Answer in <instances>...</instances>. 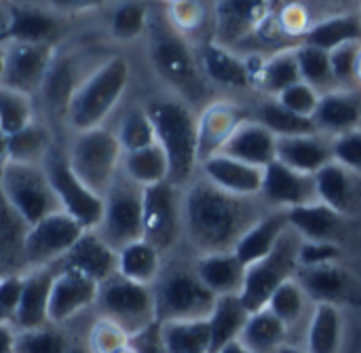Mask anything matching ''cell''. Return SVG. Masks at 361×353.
Masks as SVG:
<instances>
[{"label":"cell","instance_id":"50","mask_svg":"<svg viewBox=\"0 0 361 353\" xmlns=\"http://www.w3.org/2000/svg\"><path fill=\"white\" fill-rule=\"evenodd\" d=\"M131 345V337L110 320L99 318L89 335V349L93 353H118Z\"/></svg>","mask_w":361,"mask_h":353},{"label":"cell","instance_id":"14","mask_svg":"<svg viewBox=\"0 0 361 353\" xmlns=\"http://www.w3.org/2000/svg\"><path fill=\"white\" fill-rule=\"evenodd\" d=\"M85 235V229L66 212H55L30 227L25 239V265L47 269L57 265Z\"/></svg>","mask_w":361,"mask_h":353},{"label":"cell","instance_id":"52","mask_svg":"<svg viewBox=\"0 0 361 353\" xmlns=\"http://www.w3.org/2000/svg\"><path fill=\"white\" fill-rule=\"evenodd\" d=\"M332 157L351 172H361V129L341 133L332 142Z\"/></svg>","mask_w":361,"mask_h":353},{"label":"cell","instance_id":"47","mask_svg":"<svg viewBox=\"0 0 361 353\" xmlns=\"http://www.w3.org/2000/svg\"><path fill=\"white\" fill-rule=\"evenodd\" d=\"M296 51H298V64H300V74L305 83H309L315 89L330 87L332 83H336L334 72H332L330 51H324L311 44H300L296 47Z\"/></svg>","mask_w":361,"mask_h":353},{"label":"cell","instance_id":"4","mask_svg":"<svg viewBox=\"0 0 361 353\" xmlns=\"http://www.w3.org/2000/svg\"><path fill=\"white\" fill-rule=\"evenodd\" d=\"M152 290L159 324L209 320L218 303V297L199 280L195 267L169 269L167 273L159 275Z\"/></svg>","mask_w":361,"mask_h":353},{"label":"cell","instance_id":"56","mask_svg":"<svg viewBox=\"0 0 361 353\" xmlns=\"http://www.w3.org/2000/svg\"><path fill=\"white\" fill-rule=\"evenodd\" d=\"M171 8V19L180 25V28H195L199 21H201V4L197 2H171L169 4Z\"/></svg>","mask_w":361,"mask_h":353},{"label":"cell","instance_id":"49","mask_svg":"<svg viewBox=\"0 0 361 353\" xmlns=\"http://www.w3.org/2000/svg\"><path fill=\"white\" fill-rule=\"evenodd\" d=\"M146 19H148V13L142 2H125L114 11L110 28L118 40H133L144 32Z\"/></svg>","mask_w":361,"mask_h":353},{"label":"cell","instance_id":"62","mask_svg":"<svg viewBox=\"0 0 361 353\" xmlns=\"http://www.w3.org/2000/svg\"><path fill=\"white\" fill-rule=\"evenodd\" d=\"M279 353H307V352H302V349H298V347H290V345H286V347H283Z\"/></svg>","mask_w":361,"mask_h":353},{"label":"cell","instance_id":"31","mask_svg":"<svg viewBox=\"0 0 361 353\" xmlns=\"http://www.w3.org/2000/svg\"><path fill=\"white\" fill-rule=\"evenodd\" d=\"M250 311L243 305L241 297H220L216 303V309L209 318V330H212V353H220L226 345L241 339L245 324L250 320Z\"/></svg>","mask_w":361,"mask_h":353},{"label":"cell","instance_id":"15","mask_svg":"<svg viewBox=\"0 0 361 353\" xmlns=\"http://www.w3.org/2000/svg\"><path fill=\"white\" fill-rule=\"evenodd\" d=\"M59 271L80 273L99 286L118 273V252L95 231H85L76 246L57 263Z\"/></svg>","mask_w":361,"mask_h":353},{"label":"cell","instance_id":"34","mask_svg":"<svg viewBox=\"0 0 361 353\" xmlns=\"http://www.w3.org/2000/svg\"><path fill=\"white\" fill-rule=\"evenodd\" d=\"M2 163H27V165H42L47 155L51 152V133L47 127L34 123L27 129L2 138Z\"/></svg>","mask_w":361,"mask_h":353},{"label":"cell","instance_id":"33","mask_svg":"<svg viewBox=\"0 0 361 353\" xmlns=\"http://www.w3.org/2000/svg\"><path fill=\"white\" fill-rule=\"evenodd\" d=\"M201 68L203 72L220 85L226 87H247L252 80L247 61L239 59L235 53L228 51V47H222L218 42H209L201 51Z\"/></svg>","mask_w":361,"mask_h":353},{"label":"cell","instance_id":"59","mask_svg":"<svg viewBox=\"0 0 361 353\" xmlns=\"http://www.w3.org/2000/svg\"><path fill=\"white\" fill-rule=\"evenodd\" d=\"M17 345V328L8 322H2L0 326V353H15Z\"/></svg>","mask_w":361,"mask_h":353},{"label":"cell","instance_id":"39","mask_svg":"<svg viewBox=\"0 0 361 353\" xmlns=\"http://www.w3.org/2000/svg\"><path fill=\"white\" fill-rule=\"evenodd\" d=\"M315 186L319 201H324L326 205L334 208L341 214L351 210L355 201V180L351 169L332 161L315 174Z\"/></svg>","mask_w":361,"mask_h":353},{"label":"cell","instance_id":"54","mask_svg":"<svg viewBox=\"0 0 361 353\" xmlns=\"http://www.w3.org/2000/svg\"><path fill=\"white\" fill-rule=\"evenodd\" d=\"M361 42H349L334 51H330L332 57V72L336 83H351L357 78V66H360Z\"/></svg>","mask_w":361,"mask_h":353},{"label":"cell","instance_id":"40","mask_svg":"<svg viewBox=\"0 0 361 353\" xmlns=\"http://www.w3.org/2000/svg\"><path fill=\"white\" fill-rule=\"evenodd\" d=\"M123 174L142 189L157 186L169 182V159L159 144L137 152H127L123 157Z\"/></svg>","mask_w":361,"mask_h":353},{"label":"cell","instance_id":"23","mask_svg":"<svg viewBox=\"0 0 361 353\" xmlns=\"http://www.w3.org/2000/svg\"><path fill=\"white\" fill-rule=\"evenodd\" d=\"M59 34L57 19L40 8L15 6L8 15H2V44L4 42H32L51 44Z\"/></svg>","mask_w":361,"mask_h":353},{"label":"cell","instance_id":"55","mask_svg":"<svg viewBox=\"0 0 361 353\" xmlns=\"http://www.w3.org/2000/svg\"><path fill=\"white\" fill-rule=\"evenodd\" d=\"M341 258V248L332 241H305L300 246L298 263L300 269L307 267H319V265H332Z\"/></svg>","mask_w":361,"mask_h":353},{"label":"cell","instance_id":"46","mask_svg":"<svg viewBox=\"0 0 361 353\" xmlns=\"http://www.w3.org/2000/svg\"><path fill=\"white\" fill-rule=\"evenodd\" d=\"M311 299L307 297V292L302 290V286L298 284V280H290L286 282L275 294L273 299L269 301V309L288 326V330H292L294 326L300 324L302 316H305V309H307V303Z\"/></svg>","mask_w":361,"mask_h":353},{"label":"cell","instance_id":"10","mask_svg":"<svg viewBox=\"0 0 361 353\" xmlns=\"http://www.w3.org/2000/svg\"><path fill=\"white\" fill-rule=\"evenodd\" d=\"M104 220L99 235L118 252L144 239V189L125 174H118L104 197Z\"/></svg>","mask_w":361,"mask_h":353},{"label":"cell","instance_id":"37","mask_svg":"<svg viewBox=\"0 0 361 353\" xmlns=\"http://www.w3.org/2000/svg\"><path fill=\"white\" fill-rule=\"evenodd\" d=\"M159 271H161V252L146 239H140L118 250L121 277L140 286H150L152 282L159 280Z\"/></svg>","mask_w":361,"mask_h":353},{"label":"cell","instance_id":"43","mask_svg":"<svg viewBox=\"0 0 361 353\" xmlns=\"http://www.w3.org/2000/svg\"><path fill=\"white\" fill-rule=\"evenodd\" d=\"M260 123L275 133V138H296V136H317L319 129L313 119L300 116L286 106H281L277 100L269 102L260 110Z\"/></svg>","mask_w":361,"mask_h":353},{"label":"cell","instance_id":"13","mask_svg":"<svg viewBox=\"0 0 361 353\" xmlns=\"http://www.w3.org/2000/svg\"><path fill=\"white\" fill-rule=\"evenodd\" d=\"M2 47V87L15 89L30 97L32 93L42 91L44 78L55 61L53 44L4 42Z\"/></svg>","mask_w":361,"mask_h":353},{"label":"cell","instance_id":"12","mask_svg":"<svg viewBox=\"0 0 361 353\" xmlns=\"http://www.w3.org/2000/svg\"><path fill=\"white\" fill-rule=\"evenodd\" d=\"M184 227V199L178 186L163 182L144 189V239L159 252L176 246Z\"/></svg>","mask_w":361,"mask_h":353},{"label":"cell","instance_id":"28","mask_svg":"<svg viewBox=\"0 0 361 353\" xmlns=\"http://www.w3.org/2000/svg\"><path fill=\"white\" fill-rule=\"evenodd\" d=\"M313 121L319 131H328L336 136L355 131L361 123L360 95L347 93V91L324 93Z\"/></svg>","mask_w":361,"mask_h":353},{"label":"cell","instance_id":"26","mask_svg":"<svg viewBox=\"0 0 361 353\" xmlns=\"http://www.w3.org/2000/svg\"><path fill=\"white\" fill-rule=\"evenodd\" d=\"M277 161L283 165L315 176L326 165L334 161L332 144L322 140L319 136H296V138H279L277 140Z\"/></svg>","mask_w":361,"mask_h":353},{"label":"cell","instance_id":"42","mask_svg":"<svg viewBox=\"0 0 361 353\" xmlns=\"http://www.w3.org/2000/svg\"><path fill=\"white\" fill-rule=\"evenodd\" d=\"M258 80H260L264 91H269L277 97L283 91H288L290 87L298 85L302 80L300 64H298V51L296 49H283V51L275 53L271 59L264 61Z\"/></svg>","mask_w":361,"mask_h":353},{"label":"cell","instance_id":"1","mask_svg":"<svg viewBox=\"0 0 361 353\" xmlns=\"http://www.w3.org/2000/svg\"><path fill=\"white\" fill-rule=\"evenodd\" d=\"M260 218L250 197L231 195L209 180L195 182L184 195V229L201 256L235 252Z\"/></svg>","mask_w":361,"mask_h":353},{"label":"cell","instance_id":"17","mask_svg":"<svg viewBox=\"0 0 361 353\" xmlns=\"http://www.w3.org/2000/svg\"><path fill=\"white\" fill-rule=\"evenodd\" d=\"M298 284L307 292L315 305H334L338 303H355L361 301V286L351 280L341 267L332 265H319V267H307L298 269L296 273Z\"/></svg>","mask_w":361,"mask_h":353},{"label":"cell","instance_id":"57","mask_svg":"<svg viewBox=\"0 0 361 353\" xmlns=\"http://www.w3.org/2000/svg\"><path fill=\"white\" fill-rule=\"evenodd\" d=\"M281 21H283V30H286L288 34H302V36H305V34L309 32V28H307V13H305V8L298 6V4H290V6L283 11Z\"/></svg>","mask_w":361,"mask_h":353},{"label":"cell","instance_id":"61","mask_svg":"<svg viewBox=\"0 0 361 353\" xmlns=\"http://www.w3.org/2000/svg\"><path fill=\"white\" fill-rule=\"evenodd\" d=\"M68 353H93L89 347H80V345H74V347H70Z\"/></svg>","mask_w":361,"mask_h":353},{"label":"cell","instance_id":"25","mask_svg":"<svg viewBox=\"0 0 361 353\" xmlns=\"http://www.w3.org/2000/svg\"><path fill=\"white\" fill-rule=\"evenodd\" d=\"M290 229V216L288 210H277L271 214H264L245 235L243 239L237 244L235 254L237 258L245 265L252 267L258 261L267 258L277 244L281 241V237L286 235V231Z\"/></svg>","mask_w":361,"mask_h":353},{"label":"cell","instance_id":"51","mask_svg":"<svg viewBox=\"0 0 361 353\" xmlns=\"http://www.w3.org/2000/svg\"><path fill=\"white\" fill-rule=\"evenodd\" d=\"M277 102L281 106H286L288 110L300 114V116H307V119H313L317 108H319V102H322V95L315 87H311L309 83L300 80L298 85L290 87L288 91H283Z\"/></svg>","mask_w":361,"mask_h":353},{"label":"cell","instance_id":"6","mask_svg":"<svg viewBox=\"0 0 361 353\" xmlns=\"http://www.w3.org/2000/svg\"><path fill=\"white\" fill-rule=\"evenodd\" d=\"M97 309L104 320L121 326L131 339L157 326V303L150 286L133 284L118 273L99 286Z\"/></svg>","mask_w":361,"mask_h":353},{"label":"cell","instance_id":"20","mask_svg":"<svg viewBox=\"0 0 361 353\" xmlns=\"http://www.w3.org/2000/svg\"><path fill=\"white\" fill-rule=\"evenodd\" d=\"M243 123L245 114L235 104H212L199 119V159L205 161L220 155Z\"/></svg>","mask_w":361,"mask_h":353},{"label":"cell","instance_id":"45","mask_svg":"<svg viewBox=\"0 0 361 353\" xmlns=\"http://www.w3.org/2000/svg\"><path fill=\"white\" fill-rule=\"evenodd\" d=\"M118 142L127 152H137V150H144L148 146H154L157 144V131H154V125L148 116L146 110L142 108H135L131 112H127L118 125Z\"/></svg>","mask_w":361,"mask_h":353},{"label":"cell","instance_id":"64","mask_svg":"<svg viewBox=\"0 0 361 353\" xmlns=\"http://www.w3.org/2000/svg\"><path fill=\"white\" fill-rule=\"evenodd\" d=\"M357 78L361 80V55H360V66H357Z\"/></svg>","mask_w":361,"mask_h":353},{"label":"cell","instance_id":"29","mask_svg":"<svg viewBox=\"0 0 361 353\" xmlns=\"http://www.w3.org/2000/svg\"><path fill=\"white\" fill-rule=\"evenodd\" d=\"M85 78H80L78 61L74 57H55V61H53L47 78H44L42 91H40L49 110L66 116L68 108H70L76 91L85 83Z\"/></svg>","mask_w":361,"mask_h":353},{"label":"cell","instance_id":"11","mask_svg":"<svg viewBox=\"0 0 361 353\" xmlns=\"http://www.w3.org/2000/svg\"><path fill=\"white\" fill-rule=\"evenodd\" d=\"M49 182L59 199L61 210L72 216L85 231H93L104 220V208L106 201L102 195L93 193L72 169L68 155H63L57 148H51L42 163Z\"/></svg>","mask_w":361,"mask_h":353},{"label":"cell","instance_id":"30","mask_svg":"<svg viewBox=\"0 0 361 353\" xmlns=\"http://www.w3.org/2000/svg\"><path fill=\"white\" fill-rule=\"evenodd\" d=\"M288 216H290V227L305 241H332V237L338 233L343 222V214L326 205L324 201L292 208L288 210Z\"/></svg>","mask_w":361,"mask_h":353},{"label":"cell","instance_id":"60","mask_svg":"<svg viewBox=\"0 0 361 353\" xmlns=\"http://www.w3.org/2000/svg\"><path fill=\"white\" fill-rule=\"evenodd\" d=\"M220 353H254V352H250L241 341H235V343H231V345H226L224 349Z\"/></svg>","mask_w":361,"mask_h":353},{"label":"cell","instance_id":"38","mask_svg":"<svg viewBox=\"0 0 361 353\" xmlns=\"http://www.w3.org/2000/svg\"><path fill=\"white\" fill-rule=\"evenodd\" d=\"M349 42H361V15H334L309 28L305 34V44L334 51Z\"/></svg>","mask_w":361,"mask_h":353},{"label":"cell","instance_id":"53","mask_svg":"<svg viewBox=\"0 0 361 353\" xmlns=\"http://www.w3.org/2000/svg\"><path fill=\"white\" fill-rule=\"evenodd\" d=\"M23 288H25V275L13 273V275H2L0 282V313H2V322L13 324L21 299H23Z\"/></svg>","mask_w":361,"mask_h":353},{"label":"cell","instance_id":"3","mask_svg":"<svg viewBox=\"0 0 361 353\" xmlns=\"http://www.w3.org/2000/svg\"><path fill=\"white\" fill-rule=\"evenodd\" d=\"M129 85V64L123 57H112L95 68L80 89L76 91L70 108L68 123L80 133L102 127L106 116L118 104Z\"/></svg>","mask_w":361,"mask_h":353},{"label":"cell","instance_id":"5","mask_svg":"<svg viewBox=\"0 0 361 353\" xmlns=\"http://www.w3.org/2000/svg\"><path fill=\"white\" fill-rule=\"evenodd\" d=\"M123 157L125 150L118 142V136L104 127L80 131L68 150V161L74 174L102 197H106V193L118 178Z\"/></svg>","mask_w":361,"mask_h":353},{"label":"cell","instance_id":"9","mask_svg":"<svg viewBox=\"0 0 361 353\" xmlns=\"http://www.w3.org/2000/svg\"><path fill=\"white\" fill-rule=\"evenodd\" d=\"M150 61L154 70L190 102H199L207 93L201 68L184 38L173 28L163 23L154 25L150 38Z\"/></svg>","mask_w":361,"mask_h":353},{"label":"cell","instance_id":"32","mask_svg":"<svg viewBox=\"0 0 361 353\" xmlns=\"http://www.w3.org/2000/svg\"><path fill=\"white\" fill-rule=\"evenodd\" d=\"M288 335V326L267 307L250 316L239 341L254 353H279L286 347Z\"/></svg>","mask_w":361,"mask_h":353},{"label":"cell","instance_id":"21","mask_svg":"<svg viewBox=\"0 0 361 353\" xmlns=\"http://www.w3.org/2000/svg\"><path fill=\"white\" fill-rule=\"evenodd\" d=\"M55 275L57 273L51 271V267L34 269L32 273L25 275L23 299H21L19 311L13 320V326L19 333L38 330V328L49 326V301H51Z\"/></svg>","mask_w":361,"mask_h":353},{"label":"cell","instance_id":"58","mask_svg":"<svg viewBox=\"0 0 361 353\" xmlns=\"http://www.w3.org/2000/svg\"><path fill=\"white\" fill-rule=\"evenodd\" d=\"M131 345L135 347L137 353H167L163 341H161V333H159V324L152 326L150 330H146L144 335L131 339Z\"/></svg>","mask_w":361,"mask_h":353},{"label":"cell","instance_id":"7","mask_svg":"<svg viewBox=\"0 0 361 353\" xmlns=\"http://www.w3.org/2000/svg\"><path fill=\"white\" fill-rule=\"evenodd\" d=\"M300 246H302V237L290 227L286 235L281 237V241L277 244V248L267 258L247 267L245 286L239 297L250 313L267 309L273 294L286 282L296 277L300 269V263H298Z\"/></svg>","mask_w":361,"mask_h":353},{"label":"cell","instance_id":"41","mask_svg":"<svg viewBox=\"0 0 361 353\" xmlns=\"http://www.w3.org/2000/svg\"><path fill=\"white\" fill-rule=\"evenodd\" d=\"M161 341L167 353H212L209 320L159 324Z\"/></svg>","mask_w":361,"mask_h":353},{"label":"cell","instance_id":"16","mask_svg":"<svg viewBox=\"0 0 361 353\" xmlns=\"http://www.w3.org/2000/svg\"><path fill=\"white\" fill-rule=\"evenodd\" d=\"M262 195L269 203L277 205L279 210H292L319 201L315 176L300 174L283 165L281 161H273L264 169Z\"/></svg>","mask_w":361,"mask_h":353},{"label":"cell","instance_id":"22","mask_svg":"<svg viewBox=\"0 0 361 353\" xmlns=\"http://www.w3.org/2000/svg\"><path fill=\"white\" fill-rule=\"evenodd\" d=\"M220 155L267 169L273 161H277V138L262 123L245 121L235 131V136L228 140V144L224 146Z\"/></svg>","mask_w":361,"mask_h":353},{"label":"cell","instance_id":"2","mask_svg":"<svg viewBox=\"0 0 361 353\" xmlns=\"http://www.w3.org/2000/svg\"><path fill=\"white\" fill-rule=\"evenodd\" d=\"M157 144L169 159V182L178 189L188 184L199 161V119L178 100H157L146 108Z\"/></svg>","mask_w":361,"mask_h":353},{"label":"cell","instance_id":"36","mask_svg":"<svg viewBox=\"0 0 361 353\" xmlns=\"http://www.w3.org/2000/svg\"><path fill=\"white\" fill-rule=\"evenodd\" d=\"M343 316L334 305H315L307 328V353H341Z\"/></svg>","mask_w":361,"mask_h":353},{"label":"cell","instance_id":"63","mask_svg":"<svg viewBox=\"0 0 361 353\" xmlns=\"http://www.w3.org/2000/svg\"><path fill=\"white\" fill-rule=\"evenodd\" d=\"M118 353H137V352H135V347H133V345H129V347L121 349V352H118Z\"/></svg>","mask_w":361,"mask_h":353},{"label":"cell","instance_id":"18","mask_svg":"<svg viewBox=\"0 0 361 353\" xmlns=\"http://www.w3.org/2000/svg\"><path fill=\"white\" fill-rule=\"evenodd\" d=\"M99 284L74 273V271H57L51 301H49V324H63L89 305L97 303Z\"/></svg>","mask_w":361,"mask_h":353},{"label":"cell","instance_id":"19","mask_svg":"<svg viewBox=\"0 0 361 353\" xmlns=\"http://www.w3.org/2000/svg\"><path fill=\"white\" fill-rule=\"evenodd\" d=\"M203 174L205 180L237 197H254L262 193V184H264V169L241 163L226 155H216L205 159Z\"/></svg>","mask_w":361,"mask_h":353},{"label":"cell","instance_id":"27","mask_svg":"<svg viewBox=\"0 0 361 353\" xmlns=\"http://www.w3.org/2000/svg\"><path fill=\"white\" fill-rule=\"evenodd\" d=\"M269 17L267 2H218V44L226 47L258 30Z\"/></svg>","mask_w":361,"mask_h":353},{"label":"cell","instance_id":"8","mask_svg":"<svg viewBox=\"0 0 361 353\" xmlns=\"http://www.w3.org/2000/svg\"><path fill=\"white\" fill-rule=\"evenodd\" d=\"M2 197L30 227L63 212L42 165L2 163Z\"/></svg>","mask_w":361,"mask_h":353},{"label":"cell","instance_id":"44","mask_svg":"<svg viewBox=\"0 0 361 353\" xmlns=\"http://www.w3.org/2000/svg\"><path fill=\"white\" fill-rule=\"evenodd\" d=\"M34 106L32 97L25 93H19L15 89H0V129L2 138L15 136L30 125H34Z\"/></svg>","mask_w":361,"mask_h":353},{"label":"cell","instance_id":"24","mask_svg":"<svg viewBox=\"0 0 361 353\" xmlns=\"http://www.w3.org/2000/svg\"><path fill=\"white\" fill-rule=\"evenodd\" d=\"M195 271L199 280L220 299L241 294L245 286L247 267L237 258L235 252L224 254H203L195 263Z\"/></svg>","mask_w":361,"mask_h":353},{"label":"cell","instance_id":"35","mask_svg":"<svg viewBox=\"0 0 361 353\" xmlns=\"http://www.w3.org/2000/svg\"><path fill=\"white\" fill-rule=\"evenodd\" d=\"M30 233V225L8 205L2 203V222H0V263L4 273H17V267L25 265V239Z\"/></svg>","mask_w":361,"mask_h":353},{"label":"cell","instance_id":"48","mask_svg":"<svg viewBox=\"0 0 361 353\" xmlns=\"http://www.w3.org/2000/svg\"><path fill=\"white\" fill-rule=\"evenodd\" d=\"M70 345L66 337L55 328H38L19 333L17 330V345L15 353H68Z\"/></svg>","mask_w":361,"mask_h":353}]
</instances>
